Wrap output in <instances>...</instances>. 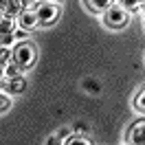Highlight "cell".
Instances as JSON below:
<instances>
[{
	"mask_svg": "<svg viewBox=\"0 0 145 145\" xmlns=\"http://www.w3.org/2000/svg\"><path fill=\"white\" fill-rule=\"evenodd\" d=\"M11 62L18 64L20 68H31L37 62V48L31 42H18V44L11 48Z\"/></svg>",
	"mask_w": 145,
	"mask_h": 145,
	"instance_id": "6da1fadb",
	"label": "cell"
},
{
	"mask_svg": "<svg viewBox=\"0 0 145 145\" xmlns=\"http://www.w3.org/2000/svg\"><path fill=\"white\" fill-rule=\"evenodd\" d=\"M33 13L37 18V24L40 27H53L55 22L59 20V5L57 2H46V0H40L35 7H33Z\"/></svg>",
	"mask_w": 145,
	"mask_h": 145,
	"instance_id": "7a4b0ae2",
	"label": "cell"
},
{
	"mask_svg": "<svg viewBox=\"0 0 145 145\" xmlns=\"http://www.w3.org/2000/svg\"><path fill=\"white\" fill-rule=\"evenodd\" d=\"M103 22L110 29H125L130 24V13L125 9H121L119 5H112L103 11Z\"/></svg>",
	"mask_w": 145,
	"mask_h": 145,
	"instance_id": "3957f363",
	"label": "cell"
},
{
	"mask_svg": "<svg viewBox=\"0 0 145 145\" xmlns=\"http://www.w3.org/2000/svg\"><path fill=\"white\" fill-rule=\"evenodd\" d=\"M22 11H24V0H0V16L16 20Z\"/></svg>",
	"mask_w": 145,
	"mask_h": 145,
	"instance_id": "277c9868",
	"label": "cell"
},
{
	"mask_svg": "<svg viewBox=\"0 0 145 145\" xmlns=\"http://www.w3.org/2000/svg\"><path fill=\"white\" fill-rule=\"evenodd\" d=\"M127 143L130 145H145V123H143V119H138L136 123H132L130 132H127Z\"/></svg>",
	"mask_w": 145,
	"mask_h": 145,
	"instance_id": "5b68a950",
	"label": "cell"
},
{
	"mask_svg": "<svg viewBox=\"0 0 145 145\" xmlns=\"http://www.w3.org/2000/svg\"><path fill=\"white\" fill-rule=\"evenodd\" d=\"M16 24H18V29H22V31H33L35 27H40L33 9H24L18 18H16Z\"/></svg>",
	"mask_w": 145,
	"mask_h": 145,
	"instance_id": "8992f818",
	"label": "cell"
},
{
	"mask_svg": "<svg viewBox=\"0 0 145 145\" xmlns=\"http://www.w3.org/2000/svg\"><path fill=\"white\" fill-rule=\"evenodd\" d=\"M2 88L7 90V95H22L24 88H27V82H24L22 75H20V77H11V79H5V82H2Z\"/></svg>",
	"mask_w": 145,
	"mask_h": 145,
	"instance_id": "52a82bcc",
	"label": "cell"
},
{
	"mask_svg": "<svg viewBox=\"0 0 145 145\" xmlns=\"http://www.w3.org/2000/svg\"><path fill=\"white\" fill-rule=\"evenodd\" d=\"M84 2H86V7L90 11H95V13H103L108 7H112V0H84Z\"/></svg>",
	"mask_w": 145,
	"mask_h": 145,
	"instance_id": "ba28073f",
	"label": "cell"
},
{
	"mask_svg": "<svg viewBox=\"0 0 145 145\" xmlns=\"http://www.w3.org/2000/svg\"><path fill=\"white\" fill-rule=\"evenodd\" d=\"M13 31H16V20H13V18H7V16H0V33L11 35Z\"/></svg>",
	"mask_w": 145,
	"mask_h": 145,
	"instance_id": "9c48e42d",
	"label": "cell"
},
{
	"mask_svg": "<svg viewBox=\"0 0 145 145\" xmlns=\"http://www.w3.org/2000/svg\"><path fill=\"white\" fill-rule=\"evenodd\" d=\"M22 75V68H20L18 64H13V62H9L5 68H2V77L5 79H11V77H20Z\"/></svg>",
	"mask_w": 145,
	"mask_h": 145,
	"instance_id": "30bf717a",
	"label": "cell"
},
{
	"mask_svg": "<svg viewBox=\"0 0 145 145\" xmlns=\"http://www.w3.org/2000/svg\"><path fill=\"white\" fill-rule=\"evenodd\" d=\"M117 2H119V7L125 9L127 13H130V11H138L143 7V0H117Z\"/></svg>",
	"mask_w": 145,
	"mask_h": 145,
	"instance_id": "8fae6325",
	"label": "cell"
},
{
	"mask_svg": "<svg viewBox=\"0 0 145 145\" xmlns=\"http://www.w3.org/2000/svg\"><path fill=\"white\" fill-rule=\"evenodd\" d=\"M64 145H92L84 134H71L68 138H64Z\"/></svg>",
	"mask_w": 145,
	"mask_h": 145,
	"instance_id": "7c38bea8",
	"label": "cell"
},
{
	"mask_svg": "<svg viewBox=\"0 0 145 145\" xmlns=\"http://www.w3.org/2000/svg\"><path fill=\"white\" fill-rule=\"evenodd\" d=\"M134 110L138 112V114H143V112H145V92H143V88H141L138 95L134 97Z\"/></svg>",
	"mask_w": 145,
	"mask_h": 145,
	"instance_id": "4fadbf2b",
	"label": "cell"
},
{
	"mask_svg": "<svg viewBox=\"0 0 145 145\" xmlns=\"http://www.w3.org/2000/svg\"><path fill=\"white\" fill-rule=\"evenodd\" d=\"M11 62V48L9 46H0V68H5Z\"/></svg>",
	"mask_w": 145,
	"mask_h": 145,
	"instance_id": "5bb4252c",
	"label": "cell"
},
{
	"mask_svg": "<svg viewBox=\"0 0 145 145\" xmlns=\"http://www.w3.org/2000/svg\"><path fill=\"white\" fill-rule=\"evenodd\" d=\"M9 108H11V97L7 92H0V114H5Z\"/></svg>",
	"mask_w": 145,
	"mask_h": 145,
	"instance_id": "9a60e30c",
	"label": "cell"
},
{
	"mask_svg": "<svg viewBox=\"0 0 145 145\" xmlns=\"http://www.w3.org/2000/svg\"><path fill=\"white\" fill-rule=\"evenodd\" d=\"M84 88L88 92H92V95H97V92H99V84L92 82V79H86V82H84Z\"/></svg>",
	"mask_w": 145,
	"mask_h": 145,
	"instance_id": "2e32d148",
	"label": "cell"
},
{
	"mask_svg": "<svg viewBox=\"0 0 145 145\" xmlns=\"http://www.w3.org/2000/svg\"><path fill=\"white\" fill-rule=\"evenodd\" d=\"M16 42V37H13V33L11 35H7V33H0V46H9L11 48V44Z\"/></svg>",
	"mask_w": 145,
	"mask_h": 145,
	"instance_id": "e0dca14e",
	"label": "cell"
},
{
	"mask_svg": "<svg viewBox=\"0 0 145 145\" xmlns=\"http://www.w3.org/2000/svg\"><path fill=\"white\" fill-rule=\"evenodd\" d=\"M88 130H90V127L86 125V123H75V125H72V132H75V134H84V132L88 134Z\"/></svg>",
	"mask_w": 145,
	"mask_h": 145,
	"instance_id": "ac0fdd59",
	"label": "cell"
},
{
	"mask_svg": "<svg viewBox=\"0 0 145 145\" xmlns=\"http://www.w3.org/2000/svg\"><path fill=\"white\" fill-rule=\"evenodd\" d=\"M44 145H64V138H59L57 134H53V136H48L44 141Z\"/></svg>",
	"mask_w": 145,
	"mask_h": 145,
	"instance_id": "d6986e66",
	"label": "cell"
},
{
	"mask_svg": "<svg viewBox=\"0 0 145 145\" xmlns=\"http://www.w3.org/2000/svg\"><path fill=\"white\" fill-rule=\"evenodd\" d=\"M71 134H72V130H68V127H62V130H59V134H57V136H59V138H68Z\"/></svg>",
	"mask_w": 145,
	"mask_h": 145,
	"instance_id": "ffe728a7",
	"label": "cell"
},
{
	"mask_svg": "<svg viewBox=\"0 0 145 145\" xmlns=\"http://www.w3.org/2000/svg\"><path fill=\"white\" fill-rule=\"evenodd\" d=\"M2 82H5V77H2V68H0V86H2Z\"/></svg>",
	"mask_w": 145,
	"mask_h": 145,
	"instance_id": "44dd1931",
	"label": "cell"
},
{
	"mask_svg": "<svg viewBox=\"0 0 145 145\" xmlns=\"http://www.w3.org/2000/svg\"><path fill=\"white\" fill-rule=\"evenodd\" d=\"M46 2H59V0H46Z\"/></svg>",
	"mask_w": 145,
	"mask_h": 145,
	"instance_id": "7402d4cb",
	"label": "cell"
}]
</instances>
